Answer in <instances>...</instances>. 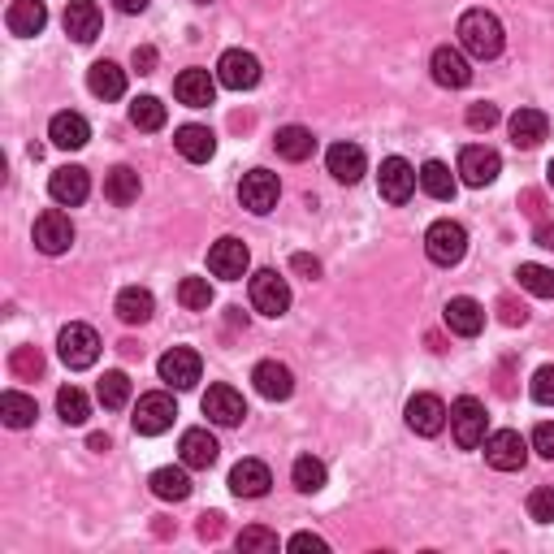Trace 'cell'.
<instances>
[{"label": "cell", "instance_id": "1", "mask_svg": "<svg viewBox=\"0 0 554 554\" xmlns=\"http://www.w3.org/2000/svg\"><path fill=\"white\" fill-rule=\"evenodd\" d=\"M455 35H459V44H464V52H472L477 61H494L498 52H503V22L485 9H468L464 18H459Z\"/></svg>", "mask_w": 554, "mask_h": 554}, {"label": "cell", "instance_id": "2", "mask_svg": "<svg viewBox=\"0 0 554 554\" xmlns=\"http://www.w3.org/2000/svg\"><path fill=\"white\" fill-rule=\"evenodd\" d=\"M451 429H455V442L464 446V451H477V446H485V438H490V416H485V403L472 399V394H464V399H455L451 407Z\"/></svg>", "mask_w": 554, "mask_h": 554}, {"label": "cell", "instance_id": "3", "mask_svg": "<svg viewBox=\"0 0 554 554\" xmlns=\"http://www.w3.org/2000/svg\"><path fill=\"white\" fill-rule=\"evenodd\" d=\"M425 252H429L433 265H442V269L459 265L468 252V230L459 226V221H433L429 234H425Z\"/></svg>", "mask_w": 554, "mask_h": 554}, {"label": "cell", "instance_id": "4", "mask_svg": "<svg viewBox=\"0 0 554 554\" xmlns=\"http://www.w3.org/2000/svg\"><path fill=\"white\" fill-rule=\"evenodd\" d=\"M57 351H61V364L74 368V373H78V368H91V364L100 360V334H96L91 325H78V321H74V325L61 329Z\"/></svg>", "mask_w": 554, "mask_h": 554}, {"label": "cell", "instance_id": "5", "mask_svg": "<svg viewBox=\"0 0 554 554\" xmlns=\"http://www.w3.org/2000/svg\"><path fill=\"white\" fill-rule=\"evenodd\" d=\"M174 416H178V407L174 399H169L165 390H152V394H143V399L135 403V433H143V438H156V433H165L169 425H174Z\"/></svg>", "mask_w": 554, "mask_h": 554}, {"label": "cell", "instance_id": "6", "mask_svg": "<svg viewBox=\"0 0 554 554\" xmlns=\"http://www.w3.org/2000/svg\"><path fill=\"white\" fill-rule=\"evenodd\" d=\"M277 195H282V182H277V174H269V169H252V174H243V182H239V200L247 213H256V217L273 213Z\"/></svg>", "mask_w": 554, "mask_h": 554}, {"label": "cell", "instance_id": "7", "mask_svg": "<svg viewBox=\"0 0 554 554\" xmlns=\"http://www.w3.org/2000/svg\"><path fill=\"white\" fill-rule=\"evenodd\" d=\"M217 83L230 87V91H252V87L260 83V61H256V52H243V48L221 52V61H217Z\"/></svg>", "mask_w": 554, "mask_h": 554}, {"label": "cell", "instance_id": "8", "mask_svg": "<svg viewBox=\"0 0 554 554\" xmlns=\"http://www.w3.org/2000/svg\"><path fill=\"white\" fill-rule=\"evenodd\" d=\"M377 187H381V200L407 204V200H412V191L420 187V178H416V169L407 165L403 156H386V161H381V174H377Z\"/></svg>", "mask_w": 554, "mask_h": 554}, {"label": "cell", "instance_id": "9", "mask_svg": "<svg viewBox=\"0 0 554 554\" xmlns=\"http://www.w3.org/2000/svg\"><path fill=\"white\" fill-rule=\"evenodd\" d=\"M252 308L265 316H282L290 308V286L277 269H260L252 273Z\"/></svg>", "mask_w": 554, "mask_h": 554}, {"label": "cell", "instance_id": "10", "mask_svg": "<svg viewBox=\"0 0 554 554\" xmlns=\"http://www.w3.org/2000/svg\"><path fill=\"white\" fill-rule=\"evenodd\" d=\"M485 459H490V468H498V472H516V468H524V459H529V442H524L516 429H498L485 438Z\"/></svg>", "mask_w": 554, "mask_h": 554}, {"label": "cell", "instance_id": "11", "mask_svg": "<svg viewBox=\"0 0 554 554\" xmlns=\"http://www.w3.org/2000/svg\"><path fill=\"white\" fill-rule=\"evenodd\" d=\"M252 265V252H247L243 239H217L208 247V273L213 277H226V282H239Z\"/></svg>", "mask_w": 554, "mask_h": 554}, {"label": "cell", "instance_id": "12", "mask_svg": "<svg viewBox=\"0 0 554 554\" xmlns=\"http://www.w3.org/2000/svg\"><path fill=\"white\" fill-rule=\"evenodd\" d=\"M503 174V161H498L494 148H481V143H468L464 152H459V178L468 182V187H490V182Z\"/></svg>", "mask_w": 554, "mask_h": 554}, {"label": "cell", "instance_id": "13", "mask_svg": "<svg viewBox=\"0 0 554 554\" xmlns=\"http://www.w3.org/2000/svg\"><path fill=\"white\" fill-rule=\"evenodd\" d=\"M446 420H451V412H446V403L438 394H416V399L407 403V429L420 433V438H438L446 429Z\"/></svg>", "mask_w": 554, "mask_h": 554}, {"label": "cell", "instance_id": "14", "mask_svg": "<svg viewBox=\"0 0 554 554\" xmlns=\"http://www.w3.org/2000/svg\"><path fill=\"white\" fill-rule=\"evenodd\" d=\"M70 243H74V226H70V217H65V213L48 208V213L35 217V247H39L44 256L70 252Z\"/></svg>", "mask_w": 554, "mask_h": 554}, {"label": "cell", "instance_id": "15", "mask_svg": "<svg viewBox=\"0 0 554 554\" xmlns=\"http://www.w3.org/2000/svg\"><path fill=\"white\" fill-rule=\"evenodd\" d=\"M204 416L213 420V425H221V429H234V425H243L247 403H243V394L234 390V386H208V394H204Z\"/></svg>", "mask_w": 554, "mask_h": 554}, {"label": "cell", "instance_id": "16", "mask_svg": "<svg viewBox=\"0 0 554 554\" xmlns=\"http://www.w3.org/2000/svg\"><path fill=\"white\" fill-rule=\"evenodd\" d=\"M87 191H91L87 169H78V165H61V169H52V178H48V195H52V200H57L61 208L83 204V200H87Z\"/></svg>", "mask_w": 554, "mask_h": 554}, {"label": "cell", "instance_id": "17", "mask_svg": "<svg viewBox=\"0 0 554 554\" xmlns=\"http://www.w3.org/2000/svg\"><path fill=\"white\" fill-rule=\"evenodd\" d=\"M200 355H195L191 347H174L161 355V381H169L174 390H191L195 381H200Z\"/></svg>", "mask_w": 554, "mask_h": 554}, {"label": "cell", "instance_id": "18", "mask_svg": "<svg viewBox=\"0 0 554 554\" xmlns=\"http://www.w3.org/2000/svg\"><path fill=\"white\" fill-rule=\"evenodd\" d=\"M446 329L459 338H477L481 329H485V308L477 299H468V295H455L451 303H446Z\"/></svg>", "mask_w": 554, "mask_h": 554}, {"label": "cell", "instance_id": "19", "mask_svg": "<svg viewBox=\"0 0 554 554\" xmlns=\"http://www.w3.org/2000/svg\"><path fill=\"white\" fill-rule=\"evenodd\" d=\"M174 96L187 104V109H208L213 96H217V78L208 70H182L174 78Z\"/></svg>", "mask_w": 554, "mask_h": 554}, {"label": "cell", "instance_id": "20", "mask_svg": "<svg viewBox=\"0 0 554 554\" xmlns=\"http://www.w3.org/2000/svg\"><path fill=\"white\" fill-rule=\"evenodd\" d=\"M429 70H433V83L451 87V91L472 83V70H468V61H464V52H459V48H438V52H433V61H429Z\"/></svg>", "mask_w": 554, "mask_h": 554}, {"label": "cell", "instance_id": "21", "mask_svg": "<svg viewBox=\"0 0 554 554\" xmlns=\"http://www.w3.org/2000/svg\"><path fill=\"white\" fill-rule=\"evenodd\" d=\"M325 165H329V174H334L338 182H347V187H355V182L364 178V148L360 143H334V148L325 152Z\"/></svg>", "mask_w": 554, "mask_h": 554}, {"label": "cell", "instance_id": "22", "mask_svg": "<svg viewBox=\"0 0 554 554\" xmlns=\"http://www.w3.org/2000/svg\"><path fill=\"white\" fill-rule=\"evenodd\" d=\"M252 381H256V390L265 394V399H273V403H282V399L295 394V377H290V368L277 364V360H260L252 368Z\"/></svg>", "mask_w": 554, "mask_h": 554}, {"label": "cell", "instance_id": "23", "mask_svg": "<svg viewBox=\"0 0 554 554\" xmlns=\"http://www.w3.org/2000/svg\"><path fill=\"white\" fill-rule=\"evenodd\" d=\"M269 485H273V477H269V468L260 464V459H239L234 472H230V490L239 498H265Z\"/></svg>", "mask_w": 554, "mask_h": 554}, {"label": "cell", "instance_id": "24", "mask_svg": "<svg viewBox=\"0 0 554 554\" xmlns=\"http://www.w3.org/2000/svg\"><path fill=\"white\" fill-rule=\"evenodd\" d=\"M178 455H182V464H187V468H213L221 446H217V438L208 429H187V433H182V442H178Z\"/></svg>", "mask_w": 554, "mask_h": 554}, {"label": "cell", "instance_id": "25", "mask_svg": "<svg viewBox=\"0 0 554 554\" xmlns=\"http://www.w3.org/2000/svg\"><path fill=\"white\" fill-rule=\"evenodd\" d=\"M48 139L57 143V148H65V152H78V148H87L91 126H87L83 113H57L48 122Z\"/></svg>", "mask_w": 554, "mask_h": 554}, {"label": "cell", "instance_id": "26", "mask_svg": "<svg viewBox=\"0 0 554 554\" xmlns=\"http://www.w3.org/2000/svg\"><path fill=\"white\" fill-rule=\"evenodd\" d=\"M65 35L78 39V44H91V39L100 35L96 0H70V5H65Z\"/></svg>", "mask_w": 554, "mask_h": 554}, {"label": "cell", "instance_id": "27", "mask_svg": "<svg viewBox=\"0 0 554 554\" xmlns=\"http://www.w3.org/2000/svg\"><path fill=\"white\" fill-rule=\"evenodd\" d=\"M5 22H9V31L18 39H31V35H39L48 26V9H44V0H13Z\"/></svg>", "mask_w": 554, "mask_h": 554}, {"label": "cell", "instance_id": "28", "mask_svg": "<svg viewBox=\"0 0 554 554\" xmlns=\"http://www.w3.org/2000/svg\"><path fill=\"white\" fill-rule=\"evenodd\" d=\"M87 87L96 100H122L126 96V70L113 61H96L87 70Z\"/></svg>", "mask_w": 554, "mask_h": 554}, {"label": "cell", "instance_id": "29", "mask_svg": "<svg viewBox=\"0 0 554 554\" xmlns=\"http://www.w3.org/2000/svg\"><path fill=\"white\" fill-rule=\"evenodd\" d=\"M174 148H178L182 156H187L191 165H204V161H213L217 139H213V130H208V126H178Z\"/></svg>", "mask_w": 554, "mask_h": 554}, {"label": "cell", "instance_id": "30", "mask_svg": "<svg viewBox=\"0 0 554 554\" xmlns=\"http://www.w3.org/2000/svg\"><path fill=\"white\" fill-rule=\"evenodd\" d=\"M550 135V117L542 109H516L511 113V139L516 148H537Z\"/></svg>", "mask_w": 554, "mask_h": 554}, {"label": "cell", "instance_id": "31", "mask_svg": "<svg viewBox=\"0 0 554 554\" xmlns=\"http://www.w3.org/2000/svg\"><path fill=\"white\" fill-rule=\"evenodd\" d=\"M117 316H122L126 325H143V321H152V312H156V299H152V290H143V286H126L122 295H117Z\"/></svg>", "mask_w": 554, "mask_h": 554}, {"label": "cell", "instance_id": "32", "mask_svg": "<svg viewBox=\"0 0 554 554\" xmlns=\"http://www.w3.org/2000/svg\"><path fill=\"white\" fill-rule=\"evenodd\" d=\"M148 485H152V494H156V498H165V503H182V498L191 494L187 464H182V468H156Z\"/></svg>", "mask_w": 554, "mask_h": 554}, {"label": "cell", "instance_id": "33", "mask_svg": "<svg viewBox=\"0 0 554 554\" xmlns=\"http://www.w3.org/2000/svg\"><path fill=\"white\" fill-rule=\"evenodd\" d=\"M273 143H277V156H286V161H308L316 152V139L308 126H282Z\"/></svg>", "mask_w": 554, "mask_h": 554}, {"label": "cell", "instance_id": "34", "mask_svg": "<svg viewBox=\"0 0 554 554\" xmlns=\"http://www.w3.org/2000/svg\"><path fill=\"white\" fill-rule=\"evenodd\" d=\"M104 195L117 204V208H126V204H135L139 200V174L130 165H117L104 174Z\"/></svg>", "mask_w": 554, "mask_h": 554}, {"label": "cell", "instance_id": "35", "mask_svg": "<svg viewBox=\"0 0 554 554\" xmlns=\"http://www.w3.org/2000/svg\"><path fill=\"white\" fill-rule=\"evenodd\" d=\"M416 178H420V191L433 195V200H455V174L442 161H425L416 169Z\"/></svg>", "mask_w": 554, "mask_h": 554}, {"label": "cell", "instance_id": "36", "mask_svg": "<svg viewBox=\"0 0 554 554\" xmlns=\"http://www.w3.org/2000/svg\"><path fill=\"white\" fill-rule=\"evenodd\" d=\"M0 416H5V425H9V429H26V425H35L39 407H35L31 394L5 390V394H0Z\"/></svg>", "mask_w": 554, "mask_h": 554}, {"label": "cell", "instance_id": "37", "mask_svg": "<svg viewBox=\"0 0 554 554\" xmlns=\"http://www.w3.org/2000/svg\"><path fill=\"white\" fill-rule=\"evenodd\" d=\"M290 481H295L299 494H316L325 485V464L316 455H299L295 468H290Z\"/></svg>", "mask_w": 554, "mask_h": 554}, {"label": "cell", "instance_id": "38", "mask_svg": "<svg viewBox=\"0 0 554 554\" xmlns=\"http://www.w3.org/2000/svg\"><path fill=\"white\" fill-rule=\"evenodd\" d=\"M57 412H61L65 425H87L91 403H87V394L78 390V386H61L57 390Z\"/></svg>", "mask_w": 554, "mask_h": 554}, {"label": "cell", "instance_id": "39", "mask_svg": "<svg viewBox=\"0 0 554 554\" xmlns=\"http://www.w3.org/2000/svg\"><path fill=\"white\" fill-rule=\"evenodd\" d=\"M96 399L109 407V412H122V407L130 403V377L126 373H104L100 386H96Z\"/></svg>", "mask_w": 554, "mask_h": 554}, {"label": "cell", "instance_id": "40", "mask_svg": "<svg viewBox=\"0 0 554 554\" xmlns=\"http://www.w3.org/2000/svg\"><path fill=\"white\" fill-rule=\"evenodd\" d=\"M165 104L156 100V96H139L135 104H130V126L135 130H161L165 126Z\"/></svg>", "mask_w": 554, "mask_h": 554}, {"label": "cell", "instance_id": "41", "mask_svg": "<svg viewBox=\"0 0 554 554\" xmlns=\"http://www.w3.org/2000/svg\"><path fill=\"white\" fill-rule=\"evenodd\" d=\"M178 303L191 312H208V303H213V286H208V277H182L178 282Z\"/></svg>", "mask_w": 554, "mask_h": 554}, {"label": "cell", "instance_id": "42", "mask_svg": "<svg viewBox=\"0 0 554 554\" xmlns=\"http://www.w3.org/2000/svg\"><path fill=\"white\" fill-rule=\"evenodd\" d=\"M516 277H520V286L529 290V295L554 299V269H546V265H520Z\"/></svg>", "mask_w": 554, "mask_h": 554}, {"label": "cell", "instance_id": "43", "mask_svg": "<svg viewBox=\"0 0 554 554\" xmlns=\"http://www.w3.org/2000/svg\"><path fill=\"white\" fill-rule=\"evenodd\" d=\"M9 368H13V377H22V381H35L39 373H44V355H39V347H13V355H9Z\"/></svg>", "mask_w": 554, "mask_h": 554}, {"label": "cell", "instance_id": "44", "mask_svg": "<svg viewBox=\"0 0 554 554\" xmlns=\"http://www.w3.org/2000/svg\"><path fill=\"white\" fill-rule=\"evenodd\" d=\"M239 550H243V554H273V550H277V533H269V529H260V524H252V529L239 533Z\"/></svg>", "mask_w": 554, "mask_h": 554}, {"label": "cell", "instance_id": "45", "mask_svg": "<svg viewBox=\"0 0 554 554\" xmlns=\"http://www.w3.org/2000/svg\"><path fill=\"white\" fill-rule=\"evenodd\" d=\"M529 516L537 524H554V485H542V490L529 494Z\"/></svg>", "mask_w": 554, "mask_h": 554}, {"label": "cell", "instance_id": "46", "mask_svg": "<svg viewBox=\"0 0 554 554\" xmlns=\"http://www.w3.org/2000/svg\"><path fill=\"white\" fill-rule=\"evenodd\" d=\"M533 399L542 407H554V364H546V368H537V373H533Z\"/></svg>", "mask_w": 554, "mask_h": 554}, {"label": "cell", "instance_id": "47", "mask_svg": "<svg viewBox=\"0 0 554 554\" xmlns=\"http://www.w3.org/2000/svg\"><path fill=\"white\" fill-rule=\"evenodd\" d=\"M468 126L472 130H490V126H498V109H494V104H472V109H468Z\"/></svg>", "mask_w": 554, "mask_h": 554}, {"label": "cell", "instance_id": "48", "mask_svg": "<svg viewBox=\"0 0 554 554\" xmlns=\"http://www.w3.org/2000/svg\"><path fill=\"white\" fill-rule=\"evenodd\" d=\"M533 451L542 459H554V420H542V425L533 429Z\"/></svg>", "mask_w": 554, "mask_h": 554}, {"label": "cell", "instance_id": "49", "mask_svg": "<svg viewBox=\"0 0 554 554\" xmlns=\"http://www.w3.org/2000/svg\"><path fill=\"white\" fill-rule=\"evenodd\" d=\"M286 550H312V554H325L329 546H325V537H316V533H295L286 542Z\"/></svg>", "mask_w": 554, "mask_h": 554}, {"label": "cell", "instance_id": "50", "mask_svg": "<svg viewBox=\"0 0 554 554\" xmlns=\"http://www.w3.org/2000/svg\"><path fill=\"white\" fill-rule=\"evenodd\" d=\"M135 70L139 74H152L156 70V48H135Z\"/></svg>", "mask_w": 554, "mask_h": 554}, {"label": "cell", "instance_id": "51", "mask_svg": "<svg viewBox=\"0 0 554 554\" xmlns=\"http://www.w3.org/2000/svg\"><path fill=\"white\" fill-rule=\"evenodd\" d=\"M533 243L546 247V252H554V221H542V226L533 230Z\"/></svg>", "mask_w": 554, "mask_h": 554}, {"label": "cell", "instance_id": "52", "mask_svg": "<svg viewBox=\"0 0 554 554\" xmlns=\"http://www.w3.org/2000/svg\"><path fill=\"white\" fill-rule=\"evenodd\" d=\"M290 265H295L303 277H321V260H312V256H295Z\"/></svg>", "mask_w": 554, "mask_h": 554}, {"label": "cell", "instance_id": "53", "mask_svg": "<svg viewBox=\"0 0 554 554\" xmlns=\"http://www.w3.org/2000/svg\"><path fill=\"white\" fill-rule=\"evenodd\" d=\"M200 537H208V542H213V537H221V516H217V511L200 520Z\"/></svg>", "mask_w": 554, "mask_h": 554}, {"label": "cell", "instance_id": "54", "mask_svg": "<svg viewBox=\"0 0 554 554\" xmlns=\"http://www.w3.org/2000/svg\"><path fill=\"white\" fill-rule=\"evenodd\" d=\"M520 204H524V213H529V217H542V195H537V191H524Z\"/></svg>", "mask_w": 554, "mask_h": 554}, {"label": "cell", "instance_id": "55", "mask_svg": "<svg viewBox=\"0 0 554 554\" xmlns=\"http://www.w3.org/2000/svg\"><path fill=\"white\" fill-rule=\"evenodd\" d=\"M524 316H529V312L516 308L511 299H503V321H507V325H524Z\"/></svg>", "mask_w": 554, "mask_h": 554}, {"label": "cell", "instance_id": "56", "mask_svg": "<svg viewBox=\"0 0 554 554\" xmlns=\"http://www.w3.org/2000/svg\"><path fill=\"white\" fill-rule=\"evenodd\" d=\"M113 5L122 13H143V9H148V0H113Z\"/></svg>", "mask_w": 554, "mask_h": 554}, {"label": "cell", "instance_id": "57", "mask_svg": "<svg viewBox=\"0 0 554 554\" xmlns=\"http://www.w3.org/2000/svg\"><path fill=\"white\" fill-rule=\"evenodd\" d=\"M91 451H109V438H104V433H91Z\"/></svg>", "mask_w": 554, "mask_h": 554}, {"label": "cell", "instance_id": "58", "mask_svg": "<svg viewBox=\"0 0 554 554\" xmlns=\"http://www.w3.org/2000/svg\"><path fill=\"white\" fill-rule=\"evenodd\" d=\"M546 174H550V187H554V161H550V169H546Z\"/></svg>", "mask_w": 554, "mask_h": 554}, {"label": "cell", "instance_id": "59", "mask_svg": "<svg viewBox=\"0 0 554 554\" xmlns=\"http://www.w3.org/2000/svg\"><path fill=\"white\" fill-rule=\"evenodd\" d=\"M195 5H208V0H195Z\"/></svg>", "mask_w": 554, "mask_h": 554}]
</instances>
